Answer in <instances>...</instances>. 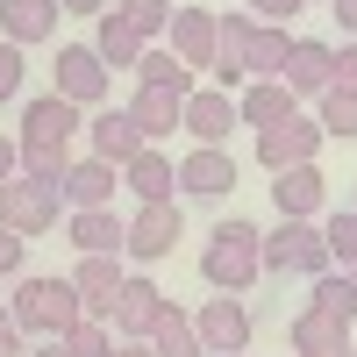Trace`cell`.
<instances>
[{
  "label": "cell",
  "mask_w": 357,
  "mask_h": 357,
  "mask_svg": "<svg viewBox=\"0 0 357 357\" xmlns=\"http://www.w3.org/2000/svg\"><path fill=\"white\" fill-rule=\"evenodd\" d=\"M86 143H93V158L114 165V172H122V165L143 151V136H136V122H129V107H100L93 122H86Z\"/></svg>",
  "instance_id": "cell-19"
},
{
  "label": "cell",
  "mask_w": 357,
  "mask_h": 357,
  "mask_svg": "<svg viewBox=\"0 0 357 357\" xmlns=\"http://www.w3.org/2000/svg\"><path fill=\"white\" fill-rule=\"evenodd\" d=\"M65 172H72V151H65V143H22V178H43V186L65 193Z\"/></svg>",
  "instance_id": "cell-31"
},
{
  "label": "cell",
  "mask_w": 357,
  "mask_h": 357,
  "mask_svg": "<svg viewBox=\"0 0 357 357\" xmlns=\"http://www.w3.org/2000/svg\"><path fill=\"white\" fill-rule=\"evenodd\" d=\"M122 186H129L136 200H172V186H178V165L158 151V143H143V151L122 165Z\"/></svg>",
  "instance_id": "cell-22"
},
{
  "label": "cell",
  "mask_w": 357,
  "mask_h": 357,
  "mask_svg": "<svg viewBox=\"0 0 357 357\" xmlns=\"http://www.w3.org/2000/svg\"><path fill=\"white\" fill-rule=\"evenodd\" d=\"M22 79H29V65H22V50L0 36V100H15L22 93Z\"/></svg>",
  "instance_id": "cell-35"
},
{
  "label": "cell",
  "mask_w": 357,
  "mask_h": 357,
  "mask_svg": "<svg viewBox=\"0 0 357 357\" xmlns=\"http://www.w3.org/2000/svg\"><path fill=\"white\" fill-rule=\"evenodd\" d=\"M236 186V158H229V143H193L186 158H178V193H193V200H222Z\"/></svg>",
  "instance_id": "cell-11"
},
{
  "label": "cell",
  "mask_w": 357,
  "mask_h": 357,
  "mask_svg": "<svg viewBox=\"0 0 357 357\" xmlns=\"http://www.w3.org/2000/svg\"><path fill=\"white\" fill-rule=\"evenodd\" d=\"M314 129L321 136H357V86H329L314 100Z\"/></svg>",
  "instance_id": "cell-30"
},
{
  "label": "cell",
  "mask_w": 357,
  "mask_h": 357,
  "mask_svg": "<svg viewBox=\"0 0 357 357\" xmlns=\"http://www.w3.org/2000/svg\"><path fill=\"white\" fill-rule=\"evenodd\" d=\"M57 8H65V15H107L114 0H57Z\"/></svg>",
  "instance_id": "cell-42"
},
{
  "label": "cell",
  "mask_w": 357,
  "mask_h": 357,
  "mask_svg": "<svg viewBox=\"0 0 357 357\" xmlns=\"http://www.w3.org/2000/svg\"><path fill=\"white\" fill-rule=\"evenodd\" d=\"M307 307H329V314L357 321V286H350V272H321V279H307Z\"/></svg>",
  "instance_id": "cell-32"
},
{
  "label": "cell",
  "mask_w": 357,
  "mask_h": 357,
  "mask_svg": "<svg viewBox=\"0 0 357 357\" xmlns=\"http://www.w3.org/2000/svg\"><path fill=\"white\" fill-rule=\"evenodd\" d=\"M165 50L186 72H207V65H215V15H207V8H178L172 29H165Z\"/></svg>",
  "instance_id": "cell-14"
},
{
  "label": "cell",
  "mask_w": 357,
  "mask_h": 357,
  "mask_svg": "<svg viewBox=\"0 0 357 357\" xmlns=\"http://www.w3.org/2000/svg\"><path fill=\"white\" fill-rule=\"evenodd\" d=\"M57 343H65V357H114V329H107V321H93V314H79Z\"/></svg>",
  "instance_id": "cell-33"
},
{
  "label": "cell",
  "mask_w": 357,
  "mask_h": 357,
  "mask_svg": "<svg viewBox=\"0 0 357 357\" xmlns=\"http://www.w3.org/2000/svg\"><path fill=\"white\" fill-rule=\"evenodd\" d=\"M22 257H29V243L15 229H0V279H22Z\"/></svg>",
  "instance_id": "cell-37"
},
{
  "label": "cell",
  "mask_w": 357,
  "mask_h": 357,
  "mask_svg": "<svg viewBox=\"0 0 357 357\" xmlns=\"http://www.w3.org/2000/svg\"><path fill=\"white\" fill-rule=\"evenodd\" d=\"M93 50H100V65H107V72H136L143 36H136V29H122L114 15H100V36H93Z\"/></svg>",
  "instance_id": "cell-28"
},
{
  "label": "cell",
  "mask_w": 357,
  "mask_h": 357,
  "mask_svg": "<svg viewBox=\"0 0 357 357\" xmlns=\"http://www.w3.org/2000/svg\"><path fill=\"white\" fill-rule=\"evenodd\" d=\"M350 286H357V272H350Z\"/></svg>",
  "instance_id": "cell-47"
},
{
  "label": "cell",
  "mask_w": 357,
  "mask_h": 357,
  "mask_svg": "<svg viewBox=\"0 0 357 357\" xmlns=\"http://www.w3.org/2000/svg\"><path fill=\"white\" fill-rule=\"evenodd\" d=\"M57 215H65V193L57 186H43V178H0V229H15L22 243L29 236H43V229H57Z\"/></svg>",
  "instance_id": "cell-3"
},
{
  "label": "cell",
  "mask_w": 357,
  "mask_h": 357,
  "mask_svg": "<svg viewBox=\"0 0 357 357\" xmlns=\"http://www.w3.org/2000/svg\"><path fill=\"white\" fill-rule=\"evenodd\" d=\"M178 107H186V100L165 93V86H136V93H129V122H136V136H143V143H158V136H172V129H178Z\"/></svg>",
  "instance_id": "cell-24"
},
{
  "label": "cell",
  "mask_w": 357,
  "mask_h": 357,
  "mask_svg": "<svg viewBox=\"0 0 357 357\" xmlns=\"http://www.w3.org/2000/svg\"><path fill=\"white\" fill-rule=\"evenodd\" d=\"M114 22H122V29H136V36L143 43H158L165 36V29H172V0H114V8H107Z\"/></svg>",
  "instance_id": "cell-29"
},
{
  "label": "cell",
  "mask_w": 357,
  "mask_h": 357,
  "mask_svg": "<svg viewBox=\"0 0 357 357\" xmlns=\"http://www.w3.org/2000/svg\"><path fill=\"white\" fill-rule=\"evenodd\" d=\"M236 357H243V350H236Z\"/></svg>",
  "instance_id": "cell-48"
},
{
  "label": "cell",
  "mask_w": 357,
  "mask_h": 357,
  "mask_svg": "<svg viewBox=\"0 0 357 357\" xmlns=\"http://www.w3.org/2000/svg\"><path fill=\"white\" fill-rule=\"evenodd\" d=\"M136 86H165V93H178V100H186V93H193V72L178 65L165 43H143V57H136Z\"/></svg>",
  "instance_id": "cell-27"
},
{
  "label": "cell",
  "mask_w": 357,
  "mask_h": 357,
  "mask_svg": "<svg viewBox=\"0 0 357 357\" xmlns=\"http://www.w3.org/2000/svg\"><path fill=\"white\" fill-rule=\"evenodd\" d=\"M193 329H200L207 357H236V350H250V307L236 301V293H215V301L193 314Z\"/></svg>",
  "instance_id": "cell-9"
},
{
  "label": "cell",
  "mask_w": 357,
  "mask_h": 357,
  "mask_svg": "<svg viewBox=\"0 0 357 357\" xmlns=\"http://www.w3.org/2000/svg\"><path fill=\"white\" fill-rule=\"evenodd\" d=\"M158 314H165V293H158V279L129 272V279H122V293H114L107 329H114V343H143V336L158 329Z\"/></svg>",
  "instance_id": "cell-8"
},
{
  "label": "cell",
  "mask_w": 357,
  "mask_h": 357,
  "mask_svg": "<svg viewBox=\"0 0 357 357\" xmlns=\"http://www.w3.org/2000/svg\"><path fill=\"white\" fill-rule=\"evenodd\" d=\"M350 215H357V193H350Z\"/></svg>",
  "instance_id": "cell-46"
},
{
  "label": "cell",
  "mask_w": 357,
  "mask_h": 357,
  "mask_svg": "<svg viewBox=\"0 0 357 357\" xmlns=\"http://www.w3.org/2000/svg\"><path fill=\"white\" fill-rule=\"evenodd\" d=\"M321 243H329V264H343V272H357V215H350V207L321 222Z\"/></svg>",
  "instance_id": "cell-34"
},
{
  "label": "cell",
  "mask_w": 357,
  "mask_h": 357,
  "mask_svg": "<svg viewBox=\"0 0 357 357\" xmlns=\"http://www.w3.org/2000/svg\"><path fill=\"white\" fill-rule=\"evenodd\" d=\"M65 236L79 243V257H122V236H129V222L114 215V207H79V215H65Z\"/></svg>",
  "instance_id": "cell-17"
},
{
  "label": "cell",
  "mask_w": 357,
  "mask_h": 357,
  "mask_svg": "<svg viewBox=\"0 0 357 357\" xmlns=\"http://www.w3.org/2000/svg\"><path fill=\"white\" fill-rule=\"evenodd\" d=\"M279 86H286L293 100H321V93L336 86V43H321V36H293Z\"/></svg>",
  "instance_id": "cell-6"
},
{
  "label": "cell",
  "mask_w": 357,
  "mask_h": 357,
  "mask_svg": "<svg viewBox=\"0 0 357 357\" xmlns=\"http://www.w3.org/2000/svg\"><path fill=\"white\" fill-rule=\"evenodd\" d=\"M15 172H22V143L0 136V178H15Z\"/></svg>",
  "instance_id": "cell-40"
},
{
  "label": "cell",
  "mask_w": 357,
  "mask_h": 357,
  "mask_svg": "<svg viewBox=\"0 0 357 357\" xmlns=\"http://www.w3.org/2000/svg\"><path fill=\"white\" fill-rule=\"evenodd\" d=\"M178 200H143L136 215H129V236H122V250L136 257V264H158V257H172V243H178Z\"/></svg>",
  "instance_id": "cell-7"
},
{
  "label": "cell",
  "mask_w": 357,
  "mask_h": 357,
  "mask_svg": "<svg viewBox=\"0 0 357 357\" xmlns=\"http://www.w3.org/2000/svg\"><path fill=\"white\" fill-rule=\"evenodd\" d=\"M321 357H357V350H321Z\"/></svg>",
  "instance_id": "cell-45"
},
{
  "label": "cell",
  "mask_w": 357,
  "mask_h": 357,
  "mask_svg": "<svg viewBox=\"0 0 357 357\" xmlns=\"http://www.w3.org/2000/svg\"><path fill=\"white\" fill-rule=\"evenodd\" d=\"M336 86H357V43L336 50Z\"/></svg>",
  "instance_id": "cell-39"
},
{
  "label": "cell",
  "mask_w": 357,
  "mask_h": 357,
  "mask_svg": "<svg viewBox=\"0 0 357 357\" xmlns=\"http://www.w3.org/2000/svg\"><path fill=\"white\" fill-rule=\"evenodd\" d=\"M329 15H336V22H343V36H350V43H357V0H329Z\"/></svg>",
  "instance_id": "cell-41"
},
{
  "label": "cell",
  "mask_w": 357,
  "mask_h": 357,
  "mask_svg": "<svg viewBox=\"0 0 357 357\" xmlns=\"http://www.w3.org/2000/svg\"><path fill=\"white\" fill-rule=\"evenodd\" d=\"M57 93L72 107H100L107 100V65H100L93 43H65L57 50Z\"/></svg>",
  "instance_id": "cell-10"
},
{
  "label": "cell",
  "mask_w": 357,
  "mask_h": 357,
  "mask_svg": "<svg viewBox=\"0 0 357 357\" xmlns=\"http://www.w3.org/2000/svg\"><path fill=\"white\" fill-rule=\"evenodd\" d=\"M301 8H307V0H250V22H272V29H286Z\"/></svg>",
  "instance_id": "cell-36"
},
{
  "label": "cell",
  "mask_w": 357,
  "mask_h": 357,
  "mask_svg": "<svg viewBox=\"0 0 357 357\" xmlns=\"http://www.w3.org/2000/svg\"><path fill=\"white\" fill-rule=\"evenodd\" d=\"M264 272H293V279H321L336 272L329 243H321V222H279L264 236Z\"/></svg>",
  "instance_id": "cell-4"
},
{
  "label": "cell",
  "mask_w": 357,
  "mask_h": 357,
  "mask_svg": "<svg viewBox=\"0 0 357 357\" xmlns=\"http://www.w3.org/2000/svg\"><path fill=\"white\" fill-rule=\"evenodd\" d=\"M321 136L314 129V114H286V122H272V129H257V165L264 172H293V165H314V151H321Z\"/></svg>",
  "instance_id": "cell-5"
},
{
  "label": "cell",
  "mask_w": 357,
  "mask_h": 357,
  "mask_svg": "<svg viewBox=\"0 0 357 357\" xmlns=\"http://www.w3.org/2000/svg\"><path fill=\"white\" fill-rule=\"evenodd\" d=\"M0 357H29V343H22V321L0 307Z\"/></svg>",
  "instance_id": "cell-38"
},
{
  "label": "cell",
  "mask_w": 357,
  "mask_h": 357,
  "mask_svg": "<svg viewBox=\"0 0 357 357\" xmlns=\"http://www.w3.org/2000/svg\"><path fill=\"white\" fill-rule=\"evenodd\" d=\"M286 114H301V100H293L279 79H250L243 93H236V122L243 129H272V122H286Z\"/></svg>",
  "instance_id": "cell-21"
},
{
  "label": "cell",
  "mask_w": 357,
  "mask_h": 357,
  "mask_svg": "<svg viewBox=\"0 0 357 357\" xmlns=\"http://www.w3.org/2000/svg\"><path fill=\"white\" fill-rule=\"evenodd\" d=\"M178 129H186L193 143H229L236 129V93H186V107H178Z\"/></svg>",
  "instance_id": "cell-15"
},
{
  "label": "cell",
  "mask_w": 357,
  "mask_h": 357,
  "mask_svg": "<svg viewBox=\"0 0 357 357\" xmlns=\"http://www.w3.org/2000/svg\"><path fill=\"white\" fill-rule=\"evenodd\" d=\"M57 0H0V36H8L15 50H29V43H50L57 36Z\"/></svg>",
  "instance_id": "cell-16"
},
{
  "label": "cell",
  "mask_w": 357,
  "mask_h": 357,
  "mask_svg": "<svg viewBox=\"0 0 357 357\" xmlns=\"http://www.w3.org/2000/svg\"><path fill=\"white\" fill-rule=\"evenodd\" d=\"M65 279H72V293H79V314L107 321V314H114V293H122V279H129V272H122V257L107 250V257H79Z\"/></svg>",
  "instance_id": "cell-12"
},
{
  "label": "cell",
  "mask_w": 357,
  "mask_h": 357,
  "mask_svg": "<svg viewBox=\"0 0 357 357\" xmlns=\"http://www.w3.org/2000/svg\"><path fill=\"white\" fill-rule=\"evenodd\" d=\"M114 357H158L151 343H114Z\"/></svg>",
  "instance_id": "cell-43"
},
{
  "label": "cell",
  "mask_w": 357,
  "mask_h": 357,
  "mask_svg": "<svg viewBox=\"0 0 357 357\" xmlns=\"http://www.w3.org/2000/svg\"><path fill=\"white\" fill-rule=\"evenodd\" d=\"M158 357H207V343H200V329H193V314H178L172 301H165V314H158V329L143 336Z\"/></svg>",
  "instance_id": "cell-26"
},
{
  "label": "cell",
  "mask_w": 357,
  "mask_h": 357,
  "mask_svg": "<svg viewBox=\"0 0 357 357\" xmlns=\"http://www.w3.org/2000/svg\"><path fill=\"white\" fill-rule=\"evenodd\" d=\"M114 165H100V158H72V172H65V207L79 215V207H114Z\"/></svg>",
  "instance_id": "cell-23"
},
{
  "label": "cell",
  "mask_w": 357,
  "mask_h": 357,
  "mask_svg": "<svg viewBox=\"0 0 357 357\" xmlns=\"http://www.w3.org/2000/svg\"><path fill=\"white\" fill-rule=\"evenodd\" d=\"M8 314L22 321V336L57 343V336H65L72 321H79V293H72V279H15Z\"/></svg>",
  "instance_id": "cell-2"
},
{
  "label": "cell",
  "mask_w": 357,
  "mask_h": 357,
  "mask_svg": "<svg viewBox=\"0 0 357 357\" xmlns=\"http://www.w3.org/2000/svg\"><path fill=\"white\" fill-rule=\"evenodd\" d=\"M321 193H329V178H321L314 165H293V172H272V200L286 222H314L321 215Z\"/></svg>",
  "instance_id": "cell-18"
},
{
  "label": "cell",
  "mask_w": 357,
  "mask_h": 357,
  "mask_svg": "<svg viewBox=\"0 0 357 357\" xmlns=\"http://www.w3.org/2000/svg\"><path fill=\"white\" fill-rule=\"evenodd\" d=\"M350 329H357V321H343V314H329V307H301L286 336H293L301 357H321V350H350Z\"/></svg>",
  "instance_id": "cell-20"
},
{
  "label": "cell",
  "mask_w": 357,
  "mask_h": 357,
  "mask_svg": "<svg viewBox=\"0 0 357 357\" xmlns=\"http://www.w3.org/2000/svg\"><path fill=\"white\" fill-rule=\"evenodd\" d=\"M286 50H293L286 29L257 22V29H250V43H243V79H279V72H286Z\"/></svg>",
  "instance_id": "cell-25"
},
{
  "label": "cell",
  "mask_w": 357,
  "mask_h": 357,
  "mask_svg": "<svg viewBox=\"0 0 357 357\" xmlns=\"http://www.w3.org/2000/svg\"><path fill=\"white\" fill-rule=\"evenodd\" d=\"M257 272H264V229H250V222H222L215 236H207L200 279L215 286V293H243Z\"/></svg>",
  "instance_id": "cell-1"
},
{
  "label": "cell",
  "mask_w": 357,
  "mask_h": 357,
  "mask_svg": "<svg viewBox=\"0 0 357 357\" xmlns=\"http://www.w3.org/2000/svg\"><path fill=\"white\" fill-rule=\"evenodd\" d=\"M79 129H86V122H79V107H72L65 93H36V100L22 107V136H15V143H65V151H72Z\"/></svg>",
  "instance_id": "cell-13"
},
{
  "label": "cell",
  "mask_w": 357,
  "mask_h": 357,
  "mask_svg": "<svg viewBox=\"0 0 357 357\" xmlns=\"http://www.w3.org/2000/svg\"><path fill=\"white\" fill-rule=\"evenodd\" d=\"M29 357H65V343H36V350H29Z\"/></svg>",
  "instance_id": "cell-44"
}]
</instances>
